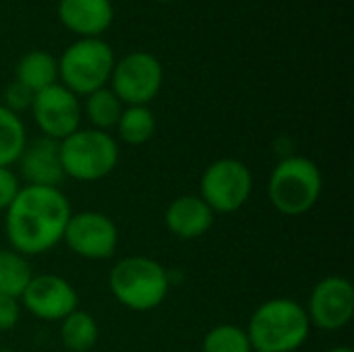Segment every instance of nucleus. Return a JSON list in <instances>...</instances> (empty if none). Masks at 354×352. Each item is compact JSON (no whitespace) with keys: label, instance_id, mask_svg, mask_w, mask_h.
Here are the masks:
<instances>
[{"label":"nucleus","instance_id":"f257e3e1","mask_svg":"<svg viewBox=\"0 0 354 352\" xmlns=\"http://www.w3.org/2000/svg\"><path fill=\"white\" fill-rule=\"evenodd\" d=\"M73 207L60 187L23 185L4 212V232L12 251L44 255L62 243Z\"/></svg>","mask_w":354,"mask_h":352},{"label":"nucleus","instance_id":"f03ea898","mask_svg":"<svg viewBox=\"0 0 354 352\" xmlns=\"http://www.w3.org/2000/svg\"><path fill=\"white\" fill-rule=\"evenodd\" d=\"M245 330L253 351L297 352L311 336V322L305 305L295 299L276 297L253 311Z\"/></svg>","mask_w":354,"mask_h":352},{"label":"nucleus","instance_id":"7ed1b4c3","mask_svg":"<svg viewBox=\"0 0 354 352\" xmlns=\"http://www.w3.org/2000/svg\"><path fill=\"white\" fill-rule=\"evenodd\" d=\"M108 286L120 307L147 313L166 301L172 284L168 270L160 261L145 255H127L112 266Z\"/></svg>","mask_w":354,"mask_h":352},{"label":"nucleus","instance_id":"20e7f679","mask_svg":"<svg viewBox=\"0 0 354 352\" xmlns=\"http://www.w3.org/2000/svg\"><path fill=\"white\" fill-rule=\"evenodd\" d=\"M324 191V176L319 166L305 156L288 154L270 174L268 197L270 203L288 218H299L311 212Z\"/></svg>","mask_w":354,"mask_h":352},{"label":"nucleus","instance_id":"39448f33","mask_svg":"<svg viewBox=\"0 0 354 352\" xmlns=\"http://www.w3.org/2000/svg\"><path fill=\"white\" fill-rule=\"evenodd\" d=\"M60 164L64 178L77 183H97L110 176L120 160L118 141L97 129H77L66 139L58 141Z\"/></svg>","mask_w":354,"mask_h":352},{"label":"nucleus","instance_id":"423d86ee","mask_svg":"<svg viewBox=\"0 0 354 352\" xmlns=\"http://www.w3.org/2000/svg\"><path fill=\"white\" fill-rule=\"evenodd\" d=\"M114 50L100 37H81L58 58V79L77 98L108 85L114 68Z\"/></svg>","mask_w":354,"mask_h":352},{"label":"nucleus","instance_id":"0eeeda50","mask_svg":"<svg viewBox=\"0 0 354 352\" xmlns=\"http://www.w3.org/2000/svg\"><path fill=\"white\" fill-rule=\"evenodd\" d=\"M253 193L251 168L236 158H220L212 162L199 180V197L214 214H234L247 205Z\"/></svg>","mask_w":354,"mask_h":352},{"label":"nucleus","instance_id":"6e6552de","mask_svg":"<svg viewBox=\"0 0 354 352\" xmlns=\"http://www.w3.org/2000/svg\"><path fill=\"white\" fill-rule=\"evenodd\" d=\"M108 83L122 106H147L162 89L164 68L153 54L131 52L114 62Z\"/></svg>","mask_w":354,"mask_h":352},{"label":"nucleus","instance_id":"1a4fd4ad","mask_svg":"<svg viewBox=\"0 0 354 352\" xmlns=\"http://www.w3.org/2000/svg\"><path fill=\"white\" fill-rule=\"evenodd\" d=\"M62 243L77 255L89 261H104L116 255L120 234L116 222L95 210L75 212L68 218Z\"/></svg>","mask_w":354,"mask_h":352},{"label":"nucleus","instance_id":"9d476101","mask_svg":"<svg viewBox=\"0 0 354 352\" xmlns=\"http://www.w3.org/2000/svg\"><path fill=\"white\" fill-rule=\"evenodd\" d=\"M29 112L41 135L54 141H62L77 129H81V102L60 83L37 91L33 95Z\"/></svg>","mask_w":354,"mask_h":352},{"label":"nucleus","instance_id":"9b49d317","mask_svg":"<svg viewBox=\"0 0 354 352\" xmlns=\"http://www.w3.org/2000/svg\"><path fill=\"white\" fill-rule=\"evenodd\" d=\"M305 311L311 328L324 332H338L346 328L354 315L353 282L344 276L322 278L313 286Z\"/></svg>","mask_w":354,"mask_h":352},{"label":"nucleus","instance_id":"f8f14e48","mask_svg":"<svg viewBox=\"0 0 354 352\" xmlns=\"http://www.w3.org/2000/svg\"><path fill=\"white\" fill-rule=\"evenodd\" d=\"M21 307L39 322H62L79 309V295L75 286L58 274L31 276L21 295Z\"/></svg>","mask_w":354,"mask_h":352},{"label":"nucleus","instance_id":"ddd939ff","mask_svg":"<svg viewBox=\"0 0 354 352\" xmlns=\"http://www.w3.org/2000/svg\"><path fill=\"white\" fill-rule=\"evenodd\" d=\"M19 178L33 187H58L64 180L58 141L48 137H37L25 143L17 164Z\"/></svg>","mask_w":354,"mask_h":352},{"label":"nucleus","instance_id":"4468645a","mask_svg":"<svg viewBox=\"0 0 354 352\" xmlns=\"http://www.w3.org/2000/svg\"><path fill=\"white\" fill-rule=\"evenodd\" d=\"M214 222V210L199 195H178L164 212L166 230L180 241H197L205 237Z\"/></svg>","mask_w":354,"mask_h":352},{"label":"nucleus","instance_id":"2eb2a0df","mask_svg":"<svg viewBox=\"0 0 354 352\" xmlns=\"http://www.w3.org/2000/svg\"><path fill=\"white\" fill-rule=\"evenodd\" d=\"M58 19L81 37H100L114 21V8L110 0H60Z\"/></svg>","mask_w":354,"mask_h":352},{"label":"nucleus","instance_id":"dca6fc26","mask_svg":"<svg viewBox=\"0 0 354 352\" xmlns=\"http://www.w3.org/2000/svg\"><path fill=\"white\" fill-rule=\"evenodd\" d=\"M15 81L29 87L33 93L58 83V60L46 50H33L21 56L15 68Z\"/></svg>","mask_w":354,"mask_h":352},{"label":"nucleus","instance_id":"f3484780","mask_svg":"<svg viewBox=\"0 0 354 352\" xmlns=\"http://www.w3.org/2000/svg\"><path fill=\"white\" fill-rule=\"evenodd\" d=\"M100 338L95 317L83 309H75L60 322V342L68 352H89Z\"/></svg>","mask_w":354,"mask_h":352},{"label":"nucleus","instance_id":"a211bd4d","mask_svg":"<svg viewBox=\"0 0 354 352\" xmlns=\"http://www.w3.org/2000/svg\"><path fill=\"white\" fill-rule=\"evenodd\" d=\"M122 110H124L122 102L116 98V93L110 87H102L85 95V102L81 104V112L89 120L91 129L106 131V133L116 129Z\"/></svg>","mask_w":354,"mask_h":352},{"label":"nucleus","instance_id":"6ab92c4d","mask_svg":"<svg viewBox=\"0 0 354 352\" xmlns=\"http://www.w3.org/2000/svg\"><path fill=\"white\" fill-rule=\"evenodd\" d=\"M116 133L127 145H143L156 135V116L149 106H124Z\"/></svg>","mask_w":354,"mask_h":352},{"label":"nucleus","instance_id":"aec40b11","mask_svg":"<svg viewBox=\"0 0 354 352\" xmlns=\"http://www.w3.org/2000/svg\"><path fill=\"white\" fill-rule=\"evenodd\" d=\"M33 272L29 259L12 249H0V295L21 299Z\"/></svg>","mask_w":354,"mask_h":352},{"label":"nucleus","instance_id":"412c9836","mask_svg":"<svg viewBox=\"0 0 354 352\" xmlns=\"http://www.w3.org/2000/svg\"><path fill=\"white\" fill-rule=\"evenodd\" d=\"M27 141L29 139L21 116L0 104V166L12 168Z\"/></svg>","mask_w":354,"mask_h":352},{"label":"nucleus","instance_id":"4be33fe9","mask_svg":"<svg viewBox=\"0 0 354 352\" xmlns=\"http://www.w3.org/2000/svg\"><path fill=\"white\" fill-rule=\"evenodd\" d=\"M201 352H253V346L245 328L220 324L205 334Z\"/></svg>","mask_w":354,"mask_h":352},{"label":"nucleus","instance_id":"5701e85b","mask_svg":"<svg viewBox=\"0 0 354 352\" xmlns=\"http://www.w3.org/2000/svg\"><path fill=\"white\" fill-rule=\"evenodd\" d=\"M33 91L29 87H25L23 83L19 81H12L6 85L4 93H2V106L8 108L10 112L15 114H21L23 110H29L31 108V102H33Z\"/></svg>","mask_w":354,"mask_h":352},{"label":"nucleus","instance_id":"b1692460","mask_svg":"<svg viewBox=\"0 0 354 352\" xmlns=\"http://www.w3.org/2000/svg\"><path fill=\"white\" fill-rule=\"evenodd\" d=\"M21 187H23V183H21L19 174L12 168L0 166V212H6V207L19 195Z\"/></svg>","mask_w":354,"mask_h":352},{"label":"nucleus","instance_id":"393cba45","mask_svg":"<svg viewBox=\"0 0 354 352\" xmlns=\"http://www.w3.org/2000/svg\"><path fill=\"white\" fill-rule=\"evenodd\" d=\"M21 301L0 295V332H10L21 322Z\"/></svg>","mask_w":354,"mask_h":352},{"label":"nucleus","instance_id":"a878e982","mask_svg":"<svg viewBox=\"0 0 354 352\" xmlns=\"http://www.w3.org/2000/svg\"><path fill=\"white\" fill-rule=\"evenodd\" d=\"M328 352H353L351 346H346V344H342V346H334V349H330Z\"/></svg>","mask_w":354,"mask_h":352},{"label":"nucleus","instance_id":"bb28decb","mask_svg":"<svg viewBox=\"0 0 354 352\" xmlns=\"http://www.w3.org/2000/svg\"><path fill=\"white\" fill-rule=\"evenodd\" d=\"M0 352H15V351H8V349H0Z\"/></svg>","mask_w":354,"mask_h":352},{"label":"nucleus","instance_id":"cd10ccee","mask_svg":"<svg viewBox=\"0 0 354 352\" xmlns=\"http://www.w3.org/2000/svg\"><path fill=\"white\" fill-rule=\"evenodd\" d=\"M156 2H170V0H156Z\"/></svg>","mask_w":354,"mask_h":352},{"label":"nucleus","instance_id":"c85d7f7f","mask_svg":"<svg viewBox=\"0 0 354 352\" xmlns=\"http://www.w3.org/2000/svg\"><path fill=\"white\" fill-rule=\"evenodd\" d=\"M253 352H259V351H253Z\"/></svg>","mask_w":354,"mask_h":352}]
</instances>
